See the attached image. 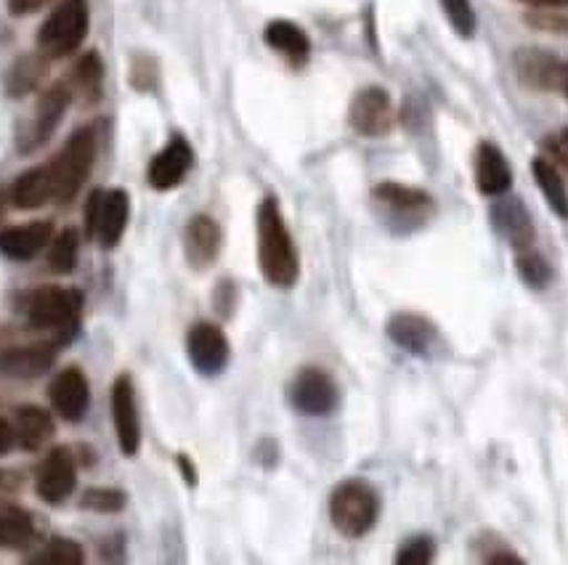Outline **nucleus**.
I'll return each instance as SVG.
<instances>
[{
  "label": "nucleus",
  "instance_id": "nucleus-12",
  "mask_svg": "<svg viewBox=\"0 0 568 565\" xmlns=\"http://www.w3.org/2000/svg\"><path fill=\"white\" fill-rule=\"evenodd\" d=\"M78 470L67 449H53L38 473V496L49 504H62L74 491Z\"/></svg>",
  "mask_w": 568,
  "mask_h": 565
},
{
  "label": "nucleus",
  "instance_id": "nucleus-32",
  "mask_svg": "<svg viewBox=\"0 0 568 565\" xmlns=\"http://www.w3.org/2000/svg\"><path fill=\"white\" fill-rule=\"evenodd\" d=\"M40 56H43V53H40ZM43 59H45V56H43ZM43 59L27 56V59H22V62L17 64V70L11 72V80H9L11 93H27V91L36 89L38 80L43 78V72H45Z\"/></svg>",
  "mask_w": 568,
  "mask_h": 565
},
{
  "label": "nucleus",
  "instance_id": "nucleus-30",
  "mask_svg": "<svg viewBox=\"0 0 568 565\" xmlns=\"http://www.w3.org/2000/svg\"><path fill=\"white\" fill-rule=\"evenodd\" d=\"M36 563H53V565H78L85 561L83 549H80L78 542L72 540H51L45 544L43 553L32 557Z\"/></svg>",
  "mask_w": 568,
  "mask_h": 565
},
{
  "label": "nucleus",
  "instance_id": "nucleus-26",
  "mask_svg": "<svg viewBox=\"0 0 568 565\" xmlns=\"http://www.w3.org/2000/svg\"><path fill=\"white\" fill-rule=\"evenodd\" d=\"M36 540V523L19 507H0V549H24Z\"/></svg>",
  "mask_w": 568,
  "mask_h": 565
},
{
  "label": "nucleus",
  "instance_id": "nucleus-6",
  "mask_svg": "<svg viewBox=\"0 0 568 565\" xmlns=\"http://www.w3.org/2000/svg\"><path fill=\"white\" fill-rule=\"evenodd\" d=\"M128 194L120 188L112 192H93L85 205V226L91 237H97L104 247H114L123 239L128 226V210H131Z\"/></svg>",
  "mask_w": 568,
  "mask_h": 565
},
{
  "label": "nucleus",
  "instance_id": "nucleus-33",
  "mask_svg": "<svg viewBox=\"0 0 568 565\" xmlns=\"http://www.w3.org/2000/svg\"><path fill=\"white\" fill-rule=\"evenodd\" d=\"M518 274L526 285L534 289H542L550 281V266L545 258H539L537 253L520 250L518 255Z\"/></svg>",
  "mask_w": 568,
  "mask_h": 565
},
{
  "label": "nucleus",
  "instance_id": "nucleus-20",
  "mask_svg": "<svg viewBox=\"0 0 568 565\" xmlns=\"http://www.w3.org/2000/svg\"><path fill=\"white\" fill-rule=\"evenodd\" d=\"M388 338L409 353H428L436 342V327L415 314H398L388 321Z\"/></svg>",
  "mask_w": 568,
  "mask_h": 565
},
{
  "label": "nucleus",
  "instance_id": "nucleus-21",
  "mask_svg": "<svg viewBox=\"0 0 568 565\" xmlns=\"http://www.w3.org/2000/svg\"><path fill=\"white\" fill-rule=\"evenodd\" d=\"M53 197H57V192H53L49 165L32 167V171L22 173L11 186V202L17 207H22V210H36V207H43Z\"/></svg>",
  "mask_w": 568,
  "mask_h": 565
},
{
  "label": "nucleus",
  "instance_id": "nucleus-3",
  "mask_svg": "<svg viewBox=\"0 0 568 565\" xmlns=\"http://www.w3.org/2000/svg\"><path fill=\"white\" fill-rule=\"evenodd\" d=\"M93 160H97V133H93V127H80L67 141L64 150L49 163L53 192H57L53 199L70 202L85 184Z\"/></svg>",
  "mask_w": 568,
  "mask_h": 565
},
{
  "label": "nucleus",
  "instance_id": "nucleus-7",
  "mask_svg": "<svg viewBox=\"0 0 568 565\" xmlns=\"http://www.w3.org/2000/svg\"><path fill=\"white\" fill-rule=\"evenodd\" d=\"M290 401L297 412L308 417H324L335 412L341 393H337L335 380L324 369L308 367L295 374L293 386H290Z\"/></svg>",
  "mask_w": 568,
  "mask_h": 565
},
{
  "label": "nucleus",
  "instance_id": "nucleus-39",
  "mask_svg": "<svg viewBox=\"0 0 568 565\" xmlns=\"http://www.w3.org/2000/svg\"><path fill=\"white\" fill-rule=\"evenodd\" d=\"M17 489H19V477L9 473V470H0V500L11 496Z\"/></svg>",
  "mask_w": 568,
  "mask_h": 565
},
{
  "label": "nucleus",
  "instance_id": "nucleus-40",
  "mask_svg": "<svg viewBox=\"0 0 568 565\" xmlns=\"http://www.w3.org/2000/svg\"><path fill=\"white\" fill-rule=\"evenodd\" d=\"M43 3L45 0H11V11L13 13H30V11H38Z\"/></svg>",
  "mask_w": 568,
  "mask_h": 565
},
{
  "label": "nucleus",
  "instance_id": "nucleus-18",
  "mask_svg": "<svg viewBox=\"0 0 568 565\" xmlns=\"http://www.w3.org/2000/svg\"><path fill=\"white\" fill-rule=\"evenodd\" d=\"M53 228L49 220H36L27 226H13L0 232V253L13 260H30L49 247Z\"/></svg>",
  "mask_w": 568,
  "mask_h": 565
},
{
  "label": "nucleus",
  "instance_id": "nucleus-15",
  "mask_svg": "<svg viewBox=\"0 0 568 565\" xmlns=\"http://www.w3.org/2000/svg\"><path fill=\"white\" fill-rule=\"evenodd\" d=\"M476 186L486 197H503L507 188L513 186V171L507 165V157L497 150L491 141H481L476 150Z\"/></svg>",
  "mask_w": 568,
  "mask_h": 565
},
{
  "label": "nucleus",
  "instance_id": "nucleus-19",
  "mask_svg": "<svg viewBox=\"0 0 568 565\" xmlns=\"http://www.w3.org/2000/svg\"><path fill=\"white\" fill-rule=\"evenodd\" d=\"M57 361V351L51 346H19L3 348L0 351V374L19 377V380H30L49 372Z\"/></svg>",
  "mask_w": 568,
  "mask_h": 565
},
{
  "label": "nucleus",
  "instance_id": "nucleus-10",
  "mask_svg": "<svg viewBox=\"0 0 568 565\" xmlns=\"http://www.w3.org/2000/svg\"><path fill=\"white\" fill-rule=\"evenodd\" d=\"M516 75L526 89L531 91H560L564 85V70L556 53L542 49H520L513 56Z\"/></svg>",
  "mask_w": 568,
  "mask_h": 565
},
{
  "label": "nucleus",
  "instance_id": "nucleus-34",
  "mask_svg": "<svg viewBox=\"0 0 568 565\" xmlns=\"http://www.w3.org/2000/svg\"><path fill=\"white\" fill-rule=\"evenodd\" d=\"M83 504L93 513H120L125 507V494L114 489H91L85 491Z\"/></svg>",
  "mask_w": 568,
  "mask_h": 565
},
{
  "label": "nucleus",
  "instance_id": "nucleus-36",
  "mask_svg": "<svg viewBox=\"0 0 568 565\" xmlns=\"http://www.w3.org/2000/svg\"><path fill=\"white\" fill-rule=\"evenodd\" d=\"M529 24L537 27V30H547V32H564L568 35V13H529Z\"/></svg>",
  "mask_w": 568,
  "mask_h": 565
},
{
  "label": "nucleus",
  "instance_id": "nucleus-37",
  "mask_svg": "<svg viewBox=\"0 0 568 565\" xmlns=\"http://www.w3.org/2000/svg\"><path fill=\"white\" fill-rule=\"evenodd\" d=\"M547 150L552 152V157L560 160L568 167V133H560L556 138H547Z\"/></svg>",
  "mask_w": 568,
  "mask_h": 565
},
{
  "label": "nucleus",
  "instance_id": "nucleus-1",
  "mask_svg": "<svg viewBox=\"0 0 568 565\" xmlns=\"http://www.w3.org/2000/svg\"><path fill=\"white\" fill-rule=\"evenodd\" d=\"M258 264L263 279L274 287H293L301 274L295 242L290 237L280 202L274 197L263 199L258 207Z\"/></svg>",
  "mask_w": 568,
  "mask_h": 565
},
{
  "label": "nucleus",
  "instance_id": "nucleus-5",
  "mask_svg": "<svg viewBox=\"0 0 568 565\" xmlns=\"http://www.w3.org/2000/svg\"><path fill=\"white\" fill-rule=\"evenodd\" d=\"M83 295L74 287H40L27 300V319L38 329L72 332L78 327Z\"/></svg>",
  "mask_w": 568,
  "mask_h": 565
},
{
  "label": "nucleus",
  "instance_id": "nucleus-2",
  "mask_svg": "<svg viewBox=\"0 0 568 565\" xmlns=\"http://www.w3.org/2000/svg\"><path fill=\"white\" fill-rule=\"evenodd\" d=\"M381 515V496L369 483L351 477L329 496V521L348 540H362L375 528Z\"/></svg>",
  "mask_w": 568,
  "mask_h": 565
},
{
  "label": "nucleus",
  "instance_id": "nucleus-24",
  "mask_svg": "<svg viewBox=\"0 0 568 565\" xmlns=\"http://www.w3.org/2000/svg\"><path fill=\"white\" fill-rule=\"evenodd\" d=\"M531 173H534V181H537L539 192L545 194L550 210L556 213L558 218H568V192H566L564 178H560L558 167L552 165L550 160L537 157L531 163Z\"/></svg>",
  "mask_w": 568,
  "mask_h": 565
},
{
  "label": "nucleus",
  "instance_id": "nucleus-35",
  "mask_svg": "<svg viewBox=\"0 0 568 565\" xmlns=\"http://www.w3.org/2000/svg\"><path fill=\"white\" fill-rule=\"evenodd\" d=\"M433 542L428 536H415V540H409L404 544L402 549H398L396 555V563L398 565H428L433 561Z\"/></svg>",
  "mask_w": 568,
  "mask_h": 565
},
{
  "label": "nucleus",
  "instance_id": "nucleus-29",
  "mask_svg": "<svg viewBox=\"0 0 568 565\" xmlns=\"http://www.w3.org/2000/svg\"><path fill=\"white\" fill-rule=\"evenodd\" d=\"M78 253H80V239L72 228L59 234L57 239L51 242L49 247V266L57 274H70L74 264H78Z\"/></svg>",
  "mask_w": 568,
  "mask_h": 565
},
{
  "label": "nucleus",
  "instance_id": "nucleus-41",
  "mask_svg": "<svg viewBox=\"0 0 568 565\" xmlns=\"http://www.w3.org/2000/svg\"><path fill=\"white\" fill-rule=\"evenodd\" d=\"M520 3L534 6V9H568V0H520Z\"/></svg>",
  "mask_w": 568,
  "mask_h": 565
},
{
  "label": "nucleus",
  "instance_id": "nucleus-17",
  "mask_svg": "<svg viewBox=\"0 0 568 565\" xmlns=\"http://www.w3.org/2000/svg\"><path fill=\"white\" fill-rule=\"evenodd\" d=\"M70 99H72L70 85H53V89L43 93V99H40L36 110V120H32L30 125V136H27L24 150H36V146L51 138V133L57 131L59 120L64 117L67 106H70Z\"/></svg>",
  "mask_w": 568,
  "mask_h": 565
},
{
  "label": "nucleus",
  "instance_id": "nucleus-25",
  "mask_svg": "<svg viewBox=\"0 0 568 565\" xmlns=\"http://www.w3.org/2000/svg\"><path fill=\"white\" fill-rule=\"evenodd\" d=\"M53 435V420L45 409L22 407L17 412V441L24 449H40Z\"/></svg>",
  "mask_w": 568,
  "mask_h": 565
},
{
  "label": "nucleus",
  "instance_id": "nucleus-14",
  "mask_svg": "<svg viewBox=\"0 0 568 565\" xmlns=\"http://www.w3.org/2000/svg\"><path fill=\"white\" fill-rule=\"evenodd\" d=\"M192 146L184 138H173L149 165V184L158 188V192L175 188L186 178V173L192 171Z\"/></svg>",
  "mask_w": 568,
  "mask_h": 565
},
{
  "label": "nucleus",
  "instance_id": "nucleus-9",
  "mask_svg": "<svg viewBox=\"0 0 568 565\" xmlns=\"http://www.w3.org/2000/svg\"><path fill=\"white\" fill-rule=\"evenodd\" d=\"M186 351H189V361H192V367L205 377L223 372V367L229 364L226 335L221 332V327L207 325V321H200V325L189 329Z\"/></svg>",
  "mask_w": 568,
  "mask_h": 565
},
{
  "label": "nucleus",
  "instance_id": "nucleus-42",
  "mask_svg": "<svg viewBox=\"0 0 568 565\" xmlns=\"http://www.w3.org/2000/svg\"><path fill=\"white\" fill-rule=\"evenodd\" d=\"M560 91H564L566 96H568V64H566V70H564V85H560Z\"/></svg>",
  "mask_w": 568,
  "mask_h": 565
},
{
  "label": "nucleus",
  "instance_id": "nucleus-22",
  "mask_svg": "<svg viewBox=\"0 0 568 565\" xmlns=\"http://www.w3.org/2000/svg\"><path fill=\"white\" fill-rule=\"evenodd\" d=\"M491 218H495L499 234L505 239H510V245L516 250H529L534 242V228L529 215H526L518 199L499 202V205H495V210H491Z\"/></svg>",
  "mask_w": 568,
  "mask_h": 565
},
{
  "label": "nucleus",
  "instance_id": "nucleus-13",
  "mask_svg": "<svg viewBox=\"0 0 568 565\" xmlns=\"http://www.w3.org/2000/svg\"><path fill=\"white\" fill-rule=\"evenodd\" d=\"M51 403L57 409L59 417H64L67 422H80L88 412V403H91V388H88L85 374L80 369H64L53 377L51 382Z\"/></svg>",
  "mask_w": 568,
  "mask_h": 565
},
{
  "label": "nucleus",
  "instance_id": "nucleus-23",
  "mask_svg": "<svg viewBox=\"0 0 568 565\" xmlns=\"http://www.w3.org/2000/svg\"><path fill=\"white\" fill-rule=\"evenodd\" d=\"M266 43L274 51H280L282 56H287L293 64H303L311 53L306 32L293 22H284V19H276V22L266 27Z\"/></svg>",
  "mask_w": 568,
  "mask_h": 565
},
{
  "label": "nucleus",
  "instance_id": "nucleus-16",
  "mask_svg": "<svg viewBox=\"0 0 568 565\" xmlns=\"http://www.w3.org/2000/svg\"><path fill=\"white\" fill-rule=\"evenodd\" d=\"M184 250L189 266L197 268V271L207 268L215 258H219L221 228L211 215H194V218L189 220L184 234Z\"/></svg>",
  "mask_w": 568,
  "mask_h": 565
},
{
  "label": "nucleus",
  "instance_id": "nucleus-11",
  "mask_svg": "<svg viewBox=\"0 0 568 565\" xmlns=\"http://www.w3.org/2000/svg\"><path fill=\"white\" fill-rule=\"evenodd\" d=\"M112 414H114V430H118L120 452L125 456H133L141 446V420H139L136 393H133V382L128 374L118 377L112 386Z\"/></svg>",
  "mask_w": 568,
  "mask_h": 565
},
{
  "label": "nucleus",
  "instance_id": "nucleus-31",
  "mask_svg": "<svg viewBox=\"0 0 568 565\" xmlns=\"http://www.w3.org/2000/svg\"><path fill=\"white\" fill-rule=\"evenodd\" d=\"M442 9L449 19V24L455 27L457 35L473 38L476 35V11H473L470 0H438Z\"/></svg>",
  "mask_w": 568,
  "mask_h": 565
},
{
  "label": "nucleus",
  "instance_id": "nucleus-8",
  "mask_svg": "<svg viewBox=\"0 0 568 565\" xmlns=\"http://www.w3.org/2000/svg\"><path fill=\"white\" fill-rule=\"evenodd\" d=\"M351 127L362 136L381 138L385 133H390V127L396 123L394 114V101L383 89H364L358 91L354 101H351L348 110Z\"/></svg>",
  "mask_w": 568,
  "mask_h": 565
},
{
  "label": "nucleus",
  "instance_id": "nucleus-38",
  "mask_svg": "<svg viewBox=\"0 0 568 565\" xmlns=\"http://www.w3.org/2000/svg\"><path fill=\"white\" fill-rule=\"evenodd\" d=\"M17 446V428L9 425L6 420H0V456L9 454Z\"/></svg>",
  "mask_w": 568,
  "mask_h": 565
},
{
  "label": "nucleus",
  "instance_id": "nucleus-27",
  "mask_svg": "<svg viewBox=\"0 0 568 565\" xmlns=\"http://www.w3.org/2000/svg\"><path fill=\"white\" fill-rule=\"evenodd\" d=\"M372 194H375L377 202H383V205L394 207V210H402V213H417L433 205L430 194L420 192V188L394 184V181H385V184L377 186Z\"/></svg>",
  "mask_w": 568,
  "mask_h": 565
},
{
  "label": "nucleus",
  "instance_id": "nucleus-4",
  "mask_svg": "<svg viewBox=\"0 0 568 565\" xmlns=\"http://www.w3.org/2000/svg\"><path fill=\"white\" fill-rule=\"evenodd\" d=\"M88 35L85 0H62L38 32V49L45 59L70 56Z\"/></svg>",
  "mask_w": 568,
  "mask_h": 565
},
{
  "label": "nucleus",
  "instance_id": "nucleus-28",
  "mask_svg": "<svg viewBox=\"0 0 568 565\" xmlns=\"http://www.w3.org/2000/svg\"><path fill=\"white\" fill-rule=\"evenodd\" d=\"M101 83H104V70L97 53H85L78 66L72 70V91H78L85 101H97L101 96Z\"/></svg>",
  "mask_w": 568,
  "mask_h": 565
}]
</instances>
